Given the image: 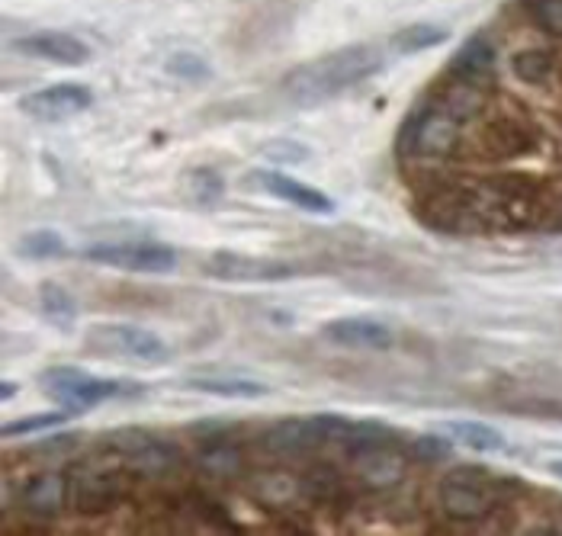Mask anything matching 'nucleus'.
I'll use <instances>...</instances> for the list:
<instances>
[{
	"mask_svg": "<svg viewBox=\"0 0 562 536\" xmlns=\"http://www.w3.org/2000/svg\"><path fill=\"white\" fill-rule=\"evenodd\" d=\"M379 68H383V52L379 49H373V45H347V49L296 65L283 78V94L296 106H318L370 81Z\"/></svg>",
	"mask_w": 562,
	"mask_h": 536,
	"instance_id": "1",
	"label": "nucleus"
},
{
	"mask_svg": "<svg viewBox=\"0 0 562 536\" xmlns=\"http://www.w3.org/2000/svg\"><path fill=\"white\" fill-rule=\"evenodd\" d=\"M437 501L450 520L476 524V520L495 514L501 501V485L492 472H485L479 466H457L440 479Z\"/></svg>",
	"mask_w": 562,
	"mask_h": 536,
	"instance_id": "2",
	"label": "nucleus"
},
{
	"mask_svg": "<svg viewBox=\"0 0 562 536\" xmlns=\"http://www.w3.org/2000/svg\"><path fill=\"white\" fill-rule=\"evenodd\" d=\"M463 126L466 122L450 106L434 100L431 106H421L405 119L399 151L405 158H450L460 145Z\"/></svg>",
	"mask_w": 562,
	"mask_h": 536,
	"instance_id": "3",
	"label": "nucleus"
},
{
	"mask_svg": "<svg viewBox=\"0 0 562 536\" xmlns=\"http://www.w3.org/2000/svg\"><path fill=\"white\" fill-rule=\"evenodd\" d=\"M110 450L129 472L145 479H167L184 469V450L174 440H164L142 427H126L110 437Z\"/></svg>",
	"mask_w": 562,
	"mask_h": 536,
	"instance_id": "4",
	"label": "nucleus"
},
{
	"mask_svg": "<svg viewBox=\"0 0 562 536\" xmlns=\"http://www.w3.org/2000/svg\"><path fill=\"white\" fill-rule=\"evenodd\" d=\"M351 424L341 415H312V418H286L270 424L261 443L267 453L277 456H302L312 453L318 447H328V443H344L351 434Z\"/></svg>",
	"mask_w": 562,
	"mask_h": 536,
	"instance_id": "5",
	"label": "nucleus"
},
{
	"mask_svg": "<svg viewBox=\"0 0 562 536\" xmlns=\"http://www.w3.org/2000/svg\"><path fill=\"white\" fill-rule=\"evenodd\" d=\"M42 386L62 408L68 411H84L90 405L110 402V398H123V395H139L142 386H132V382H119V379H97L87 376L84 370H74V366H52V370L42 373Z\"/></svg>",
	"mask_w": 562,
	"mask_h": 536,
	"instance_id": "6",
	"label": "nucleus"
},
{
	"mask_svg": "<svg viewBox=\"0 0 562 536\" xmlns=\"http://www.w3.org/2000/svg\"><path fill=\"white\" fill-rule=\"evenodd\" d=\"M71 485V511L84 517H103L116 511L126 498V479L119 469L84 463L68 476Z\"/></svg>",
	"mask_w": 562,
	"mask_h": 536,
	"instance_id": "7",
	"label": "nucleus"
},
{
	"mask_svg": "<svg viewBox=\"0 0 562 536\" xmlns=\"http://www.w3.org/2000/svg\"><path fill=\"white\" fill-rule=\"evenodd\" d=\"M87 347L100 350L106 357H126V360H145V363H161L167 357V344L155 331L139 328V325H126V321L90 328Z\"/></svg>",
	"mask_w": 562,
	"mask_h": 536,
	"instance_id": "8",
	"label": "nucleus"
},
{
	"mask_svg": "<svg viewBox=\"0 0 562 536\" xmlns=\"http://www.w3.org/2000/svg\"><path fill=\"white\" fill-rule=\"evenodd\" d=\"M84 257L94 260V264L132 270V273H174L177 270V254L167 248V244H155V241L90 244Z\"/></svg>",
	"mask_w": 562,
	"mask_h": 536,
	"instance_id": "9",
	"label": "nucleus"
},
{
	"mask_svg": "<svg viewBox=\"0 0 562 536\" xmlns=\"http://www.w3.org/2000/svg\"><path fill=\"white\" fill-rule=\"evenodd\" d=\"M347 456H351L354 476L367 488H373V492H389V488H396L408 472L405 456L392 440L363 443V447L351 450Z\"/></svg>",
	"mask_w": 562,
	"mask_h": 536,
	"instance_id": "10",
	"label": "nucleus"
},
{
	"mask_svg": "<svg viewBox=\"0 0 562 536\" xmlns=\"http://www.w3.org/2000/svg\"><path fill=\"white\" fill-rule=\"evenodd\" d=\"M90 103H94V94L84 84H52L36 94H26L20 100V110L36 122H65L81 116Z\"/></svg>",
	"mask_w": 562,
	"mask_h": 536,
	"instance_id": "11",
	"label": "nucleus"
},
{
	"mask_svg": "<svg viewBox=\"0 0 562 536\" xmlns=\"http://www.w3.org/2000/svg\"><path fill=\"white\" fill-rule=\"evenodd\" d=\"M206 273L216 280H229V283H267V280H286L293 270L280 264V260L248 257V254H235V251H216L206 260Z\"/></svg>",
	"mask_w": 562,
	"mask_h": 536,
	"instance_id": "12",
	"label": "nucleus"
},
{
	"mask_svg": "<svg viewBox=\"0 0 562 536\" xmlns=\"http://www.w3.org/2000/svg\"><path fill=\"white\" fill-rule=\"evenodd\" d=\"M20 508L33 517L52 520L71 508V485L65 472H39L20 488Z\"/></svg>",
	"mask_w": 562,
	"mask_h": 536,
	"instance_id": "13",
	"label": "nucleus"
},
{
	"mask_svg": "<svg viewBox=\"0 0 562 536\" xmlns=\"http://www.w3.org/2000/svg\"><path fill=\"white\" fill-rule=\"evenodd\" d=\"M17 52H23L29 58L52 61V65H62V68H81V65H87V58H90V49L78 36L58 33V29L17 39Z\"/></svg>",
	"mask_w": 562,
	"mask_h": 536,
	"instance_id": "14",
	"label": "nucleus"
},
{
	"mask_svg": "<svg viewBox=\"0 0 562 536\" xmlns=\"http://www.w3.org/2000/svg\"><path fill=\"white\" fill-rule=\"evenodd\" d=\"M534 148H537L534 132H530L521 119L498 116L482 132V151H485V155H492L495 161L521 158V155H527V151H534Z\"/></svg>",
	"mask_w": 562,
	"mask_h": 536,
	"instance_id": "15",
	"label": "nucleus"
},
{
	"mask_svg": "<svg viewBox=\"0 0 562 536\" xmlns=\"http://www.w3.org/2000/svg\"><path fill=\"white\" fill-rule=\"evenodd\" d=\"M248 180L257 183L261 190H267L270 196L286 199V203H293L306 212H315V216H328V212H334V203L325 193H318V190L306 187V183H299V180L286 177L280 171H254Z\"/></svg>",
	"mask_w": 562,
	"mask_h": 536,
	"instance_id": "16",
	"label": "nucleus"
},
{
	"mask_svg": "<svg viewBox=\"0 0 562 536\" xmlns=\"http://www.w3.org/2000/svg\"><path fill=\"white\" fill-rule=\"evenodd\" d=\"M450 78L489 90L495 81V49L485 36H473L450 61Z\"/></svg>",
	"mask_w": 562,
	"mask_h": 536,
	"instance_id": "17",
	"label": "nucleus"
},
{
	"mask_svg": "<svg viewBox=\"0 0 562 536\" xmlns=\"http://www.w3.org/2000/svg\"><path fill=\"white\" fill-rule=\"evenodd\" d=\"M322 334L331 344L351 347V350H389L392 347V331L379 325L373 318H338L328 321Z\"/></svg>",
	"mask_w": 562,
	"mask_h": 536,
	"instance_id": "18",
	"label": "nucleus"
},
{
	"mask_svg": "<svg viewBox=\"0 0 562 536\" xmlns=\"http://www.w3.org/2000/svg\"><path fill=\"white\" fill-rule=\"evenodd\" d=\"M251 495L270 511H290L306 498L302 492V479H293L290 472H257L251 479Z\"/></svg>",
	"mask_w": 562,
	"mask_h": 536,
	"instance_id": "19",
	"label": "nucleus"
},
{
	"mask_svg": "<svg viewBox=\"0 0 562 536\" xmlns=\"http://www.w3.org/2000/svg\"><path fill=\"white\" fill-rule=\"evenodd\" d=\"M196 466L212 479H235L245 472V450L229 437H209L203 440L200 453H196Z\"/></svg>",
	"mask_w": 562,
	"mask_h": 536,
	"instance_id": "20",
	"label": "nucleus"
},
{
	"mask_svg": "<svg viewBox=\"0 0 562 536\" xmlns=\"http://www.w3.org/2000/svg\"><path fill=\"white\" fill-rule=\"evenodd\" d=\"M444 434L450 440H457L460 447L476 450V453H501L505 450V434H501L498 427L482 424V421H447Z\"/></svg>",
	"mask_w": 562,
	"mask_h": 536,
	"instance_id": "21",
	"label": "nucleus"
},
{
	"mask_svg": "<svg viewBox=\"0 0 562 536\" xmlns=\"http://www.w3.org/2000/svg\"><path fill=\"white\" fill-rule=\"evenodd\" d=\"M187 386L206 395H219V398H261L270 389L257 379H241V376H193L187 379Z\"/></svg>",
	"mask_w": 562,
	"mask_h": 536,
	"instance_id": "22",
	"label": "nucleus"
},
{
	"mask_svg": "<svg viewBox=\"0 0 562 536\" xmlns=\"http://www.w3.org/2000/svg\"><path fill=\"white\" fill-rule=\"evenodd\" d=\"M39 302H42L45 318H49V325H55L58 331L74 328V321H78V302H74V296L62 283H42Z\"/></svg>",
	"mask_w": 562,
	"mask_h": 536,
	"instance_id": "23",
	"label": "nucleus"
},
{
	"mask_svg": "<svg viewBox=\"0 0 562 536\" xmlns=\"http://www.w3.org/2000/svg\"><path fill=\"white\" fill-rule=\"evenodd\" d=\"M511 71L524 84H546L553 74V55L543 49H524L511 58Z\"/></svg>",
	"mask_w": 562,
	"mask_h": 536,
	"instance_id": "24",
	"label": "nucleus"
},
{
	"mask_svg": "<svg viewBox=\"0 0 562 536\" xmlns=\"http://www.w3.org/2000/svg\"><path fill=\"white\" fill-rule=\"evenodd\" d=\"M447 29L440 26H428V23H418V26H408L402 33H396L392 45L402 52V55H415V52H424V49H434V45L447 42Z\"/></svg>",
	"mask_w": 562,
	"mask_h": 536,
	"instance_id": "25",
	"label": "nucleus"
},
{
	"mask_svg": "<svg viewBox=\"0 0 562 536\" xmlns=\"http://www.w3.org/2000/svg\"><path fill=\"white\" fill-rule=\"evenodd\" d=\"M17 251L29 260H45V257H62L65 254V241L58 232L49 228H39V232H29L17 241Z\"/></svg>",
	"mask_w": 562,
	"mask_h": 536,
	"instance_id": "26",
	"label": "nucleus"
},
{
	"mask_svg": "<svg viewBox=\"0 0 562 536\" xmlns=\"http://www.w3.org/2000/svg\"><path fill=\"white\" fill-rule=\"evenodd\" d=\"M302 492H306V498H315V501H331L338 498L341 492V479L338 472H334L331 466H312L309 472H302Z\"/></svg>",
	"mask_w": 562,
	"mask_h": 536,
	"instance_id": "27",
	"label": "nucleus"
},
{
	"mask_svg": "<svg viewBox=\"0 0 562 536\" xmlns=\"http://www.w3.org/2000/svg\"><path fill=\"white\" fill-rule=\"evenodd\" d=\"M71 415L74 411H68V408L45 411V415H29V418H20V421H7L4 427H0V434L10 440V437H26V434H36V431H49V427H55V424H65Z\"/></svg>",
	"mask_w": 562,
	"mask_h": 536,
	"instance_id": "28",
	"label": "nucleus"
},
{
	"mask_svg": "<svg viewBox=\"0 0 562 536\" xmlns=\"http://www.w3.org/2000/svg\"><path fill=\"white\" fill-rule=\"evenodd\" d=\"M167 74H174V78H180V81L200 84V81H209L212 68L193 52H174L171 58H167Z\"/></svg>",
	"mask_w": 562,
	"mask_h": 536,
	"instance_id": "29",
	"label": "nucleus"
},
{
	"mask_svg": "<svg viewBox=\"0 0 562 536\" xmlns=\"http://www.w3.org/2000/svg\"><path fill=\"white\" fill-rule=\"evenodd\" d=\"M537 23L546 29V33L562 36V0H537Z\"/></svg>",
	"mask_w": 562,
	"mask_h": 536,
	"instance_id": "30",
	"label": "nucleus"
},
{
	"mask_svg": "<svg viewBox=\"0 0 562 536\" xmlns=\"http://www.w3.org/2000/svg\"><path fill=\"white\" fill-rule=\"evenodd\" d=\"M412 447L421 459H447L450 456V443L440 437H418Z\"/></svg>",
	"mask_w": 562,
	"mask_h": 536,
	"instance_id": "31",
	"label": "nucleus"
},
{
	"mask_svg": "<svg viewBox=\"0 0 562 536\" xmlns=\"http://www.w3.org/2000/svg\"><path fill=\"white\" fill-rule=\"evenodd\" d=\"M13 392H17V386H13V382H4V386H0V395H4V402H7V398H13Z\"/></svg>",
	"mask_w": 562,
	"mask_h": 536,
	"instance_id": "32",
	"label": "nucleus"
},
{
	"mask_svg": "<svg viewBox=\"0 0 562 536\" xmlns=\"http://www.w3.org/2000/svg\"><path fill=\"white\" fill-rule=\"evenodd\" d=\"M550 472H553V476L562 479V459H553V463H550Z\"/></svg>",
	"mask_w": 562,
	"mask_h": 536,
	"instance_id": "33",
	"label": "nucleus"
}]
</instances>
